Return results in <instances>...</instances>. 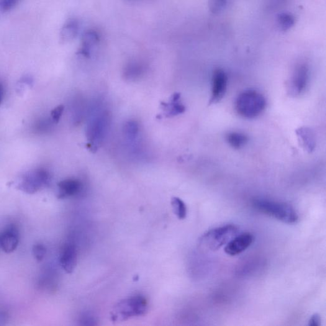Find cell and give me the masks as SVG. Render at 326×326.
I'll use <instances>...</instances> for the list:
<instances>
[{"instance_id":"obj_1","label":"cell","mask_w":326,"mask_h":326,"mask_svg":"<svg viewBox=\"0 0 326 326\" xmlns=\"http://www.w3.org/2000/svg\"><path fill=\"white\" fill-rule=\"evenodd\" d=\"M252 205L257 211L286 224H295L299 219L294 207L286 203L258 198L254 199Z\"/></svg>"},{"instance_id":"obj_2","label":"cell","mask_w":326,"mask_h":326,"mask_svg":"<svg viewBox=\"0 0 326 326\" xmlns=\"http://www.w3.org/2000/svg\"><path fill=\"white\" fill-rule=\"evenodd\" d=\"M147 299L142 296H133L122 299L115 305L111 312L114 322H122L135 317L144 315L148 311Z\"/></svg>"},{"instance_id":"obj_3","label":"cell","mask_w":326,"mask_h":326,"mask_svg":"<svg viewBox=\"0 0 326 326\" xmlns=\"http://www.w3.org/2000/svg\"><path fill=\"white\" fill-rule=\"evenodd\" d=\"M266 105V99L263 95L254 90H246L238 95L235 109L240 116L253 119L262 114Z\"/></svg>"},{"instance_id":"obj_4","label":"cell","mask_w":326,"mask_h":326,"mask_svg":"<svg viewBox=\"0 0 326 326\" xmlns=\"http://www.w3.org/2000/svg\"><path fill=\"white\" fill-rule=\"evenodd\" d=\"M238 229L233 224H228L210 230L200 237L199 247L205 251H215L227 245L237 235Z\"/></svg>"},{"instance_id":"obj_5","label":"cell","mask_w":326,"mask_h":326,"mask_svg":"<svg viewBox=\"0 0 326 326\" xmlns=\"http://www.w3.org/2000/svg\"><path fill=\"white\" fill-rule=\"evenodd\" d=\"M51 181L49 171L45 168H37L20 176L15 187L25 193L33 194L49 186Z\"/></svg>"},{"instance_id":"obj_6","label":"cell","mask_w":326,"mask_h":326,"mask_svg":"<svg viewBox=\"0 0 326 326\" xmlns=\"http://www.w3.org/2000/svg\"><path fill=\"white\" fill-rule=\"evenodd\" d=\"M309 68L302 64L297 66L287 84V91L292 96H299L304 93L309 85Z\"/></svg>"},{"instance_id":"obj_7","label":"cell","mask_w":326,"mask_h":326,"mask_svg":"<svg viewBox=\"0 0 326 326\" xmlns=\"http://www.w3.org/2000/svg\"><path fill=\"white\" fill-rule=\"evenodd\" d=\"M228 82L227 74L222 69H217L214 71L212 78L210 105L217 104L223 98L227 91Z\"/></svg>"},{"instance_id":"obj_8","label":"cell","mask_w":326,"mask_h":326,"mask_svg":"<svg viewBox=\"0 0 326 326\" xmlns=\"http://www.w3.org/2000/svg\"><path fill=\"white\" fill-rule=\"evenodd\" d=\"M19 232L16 225L10 224L4 232L0 233V246L7 254L16 250L19 243Z\"/></svg>"},{"instance_id":"obj_9","label":"cell","mask_w":326,"mask_h":326,"mask_svg":"<svg viewBox=\"0 0 326 326\" xmlns=\"http://www.w3.org/2000/svg\"><path fill=\"white\" fill-rule=\"evenodd\" d=\"M253 241L254 236L250 233L237 235L227 243L224 248L225 253L231 256L238 255L248 248Z\"/></svg>"},{"instance_id":"obj_10","label":"cell","mask_w":326,"mask_h":326,"mask_svg":"<svg viewBox=\"0 0 326 326\" xmlns=\"http://www.w3.org/2000/svg\"><path fill=\"white\" fill-rule=\"evenodd\" d=\"M78 252L76 246L71 243L63 246L60 257L62 268L67 273H71L78 264Z\"/></svg>"},{"instance_id":"obj_11","label":"cell","mask_w":326,"mask_h":326,"mask_svg":"<svg viewBox=\"0 0 326 326\" xmlns=\"http://www.w3.org/2000/svg\"><path fill=\"white\" fill-rule=\"evenodd\" d=\"M58 197L60 199L66 198L78 195L83 189V185L79 180L66 179L58 183Z\"/></svg>"},{"instance_id":"obj_12","label":"cell","mask_w":326,"mask_h":326,"mask_svg":"<svg viewBox=\"0 0 326 326\" xmlns=\"http://www.w3.org/2000/svg\"><path fill=\"white\" fill-rule=\"evenodd\" d=\"M296 133L302 148L307 153H312L316 146L314 132L309 128L302 127L296 130Z\"/></svg>"},{"instance_id":"obj_13","label":"cell","mask_w":326,"mask_h":326,"mask_svg":"<svg viewBox=\"0 0 326 326\" xmlns=\"http://www.w3.org/2000/svg\"><path fill=\"white\" fill-rule=\"evenodd\" d=\"M99 42V36L96 31H87L82 37L81 47L79 51V55L89 58L91 51Z\"/></svg>"},{"instance_id":"obj_14","label":"cell","mask_w":326,"mask_h":326,"mask_svg":"<svg viewBox=\"0 0 326 326\" xmlns=\"http://www.w3.org/2000/svg\"><path fill=\"white\" fill-rule=\"evenodd\" d=\"M79 22L75 19L67 20L63 25L61 30V40L63 43H68L73 41L77 37L79 33Z\"/></svg>"},{"instance_id":"obj_15","label":"cell","mask_w":326,"mask_h":326,"mask_svg":"<svg viewBox=\"0 0 326 326\" xmlns=\"http://www.w3.org/2000/svg\"><path fill=\"white\" fill-rule=\"evenodd\" d=\"M225 139L228 144L235 149H240L244 147L248 141L247 136L244 133L237 132L228 133Z\"/></svg>"},{"instance_id":"obj_16","label":"cell","mask_w":326,"mask_h":326,"mask_svg":"<svg viewBox=\"0 0 326 326\" xmlns=\"http://www.w3.org/2000/svg\"><path fill=\"white\" fill-rule=\"evenodd\" d=\"M50 268L43 269L42 273L38 280V287L42 290H47V291H52L55 286V277Z\"/></svg>"},{"instance_id":"obj_17","label":"cell","mask_w":326,"mask_h":326,"mask_svg":"<svg viewBox=\"0 0 326 326\" xmlns=\"http://www.w3.org/2000/svg\"><path fill=\"white\" fill-rule=\"evenodd\" d=\"M277 24L279 29L286 32V31L291 29L295 24V18L289 13H282L277 17Z\"/></svg>"},{"instance_id":"obj_18","label":"cell","mask_w":326,"mask_h":326,"mask_svg":"<svg viewBox=\"0 0 326 326\" xmlns=\"http://www.w3.org/2000/svg\"><path fill=\"white\" fill-rule=\"evenodd\" d=\"M171 204L174 214L177 215V217L181 220L186 219L187 207L185 203L179 197H174L171 199Z\"/></svg>"},{"instance_id":"obj_19","label":"cell","mask_w":326,"mask_h":326,"mask_svg":"<svg viewBox=\"0 0 326 326\" xmlns=\"http://www.w3.org/2000/svg\"><path fill=\"white\" fill-rule=\"evenodd\" d=\"M161 105L164 108V110H166V114H168L167 115L168 117L181 114L186 110V107H185L184 105L181 104L179 101L175 102H170L169 104L161 103Z\"/></svg>"},{"instance_id":"obj_20","label":"cell","mask_w":326,"mask_h":326,"mask_svg":"<svg viewBox=\"0 0 326 326\" xmlns=\"http://www.w3.org/2000/svg\"><path fill=\"white\" fill-rule=\"evenodd\" d=\"M144 70V66L142 63L138 62H132L128 64L125 68L126 75L130 76V78H136L140 76Z\"/></svg>"},{"instance_id":"obj_21","label":"cell","mask_w":326,"mask_h":326,"mask_svg":"<svg viewBox=\"0 0 326 326\" xmlns=\"http://www.w3.org/2000/svg\"><path fill=\"white\" fill-rule=\"evenodd\" d=\"M53 120L51 121L48 119H40L37 120L34 124V131L38 133H47L52 128Z\"/></svg>"},{"instance_id":"obj_22","label":"cell","mask_w":326,"mask_h":326,"mask_svg":"<svg viewBox=\"0 0 326 326\" xmlns=\"http://www.w3.org/2000/svg\"><path fill=\"white\" fill-rule=\"evenodd\" d=\"M227 4V0H209L210 11L214 14H218L224 10Z\"/></svg>"},{"instance_id":"obj_23","label":"cell","mask_w":326,"mask_h":326,"mask_svg":"<svg viewBox=\"0 0 326 326\" xmlns=\"http://www.w3.org/2000/svg\"><path fill=\"white\" fill-rule=\"evenodd\" d=\"M47 249L45 246L41 243H37L33 247V254L34 258L38 262H41L44 259Z\"/></svg>"},{"instance_id":"obj_24","label":"cell","mask_w":326,"mask_h":326,"mask_svg":"<svg viewBox=\"0 0 326 326\" xmlns=\"http://www.w3.org/2000/svg\"><path fill=\"white\" fill-rule=\"evenodd\" d=\"M20 0H0V14L10 11L19 4Z\"/></svg>"},{"instance_id":"obj_25","label":"cell","mask_w":326,"mask_h":326,"mask_svg":"<svg viewBox=\"0 0 326 326\" xmlns=\"http://www.w3.org/2000/svg\"><path fill=\"white\" fill-rule=\"evenodd\" d=\"M65 109V107L63 105H60L57 107H56L55 109L51 112V119L55 123H58L60 121L61 116Z\"/></svg>"},{"instance_id":"obj_26","label":"cell","mask_w":326,"mask_h":326,"mask_svg":"<svg viewBox=\"0 0 326 326\" xmlns=\"http://www.w3.org/2000/svg\"><path fill=\"white\" fill-rule=\"evenodd\" d=\"M321 324V318L318 314H314L312 315L309 321L310 326H320Z\"/></svg>"},{"instance_id":"obj_27","label":"cell","mask_w":326,"mask_h":326,"mask_svg":"<svg viewBox=\"0 0 326 326\" xmlns=\"http://www.w3.org/2000/svg\"><path fill=\"white\" fill-rule=\"evenodd\" d=\"M126 131L128 132V134L130 135V136H134L137 134L138 132L137 124H136L135 122H130L128 123L127 128Z\"/></svg>"},{"instance_id":"obj_28","label":"cell","mask_w":326,"mask_h":326,"mask_svg":"<svg viewBox=\"0 0 326 326\" xmlns=\"http://www.w3.org/2000/svg\"><path fill=\"white\" fill-rule=\"evenodd\" d=\"M9 319V315L5 311H0V325H5Z\"/></svg>"},{"instance_id":"obj_29","label":"cell","mask_w":326,"mask_h":326,"mask_svg":"<svg viewBox=\"0 0 326 326\" xmlns=\"http://www.w3.org/2000/svg\"><path fill=\"white\" fill-rule=\"evenodd\" d=\"M5 97V88L4 84H3L2 82L0 81V105L2 104L3 101H4Z\"/></svg>"},{"instance_id":"obj_30","label":"cell","mask_w":326,"mask_h":326,"mask_svg":"<svg viewBox=\"0 0 326 326\" xmlns=\"http://www.w3.org/2000/svg\"><path fill=\"white\" fill-rule=\"evenodd\" d=\"M127 1H128V2H136V1H138V0H127Z\"/></svg>"}]
</instances>
